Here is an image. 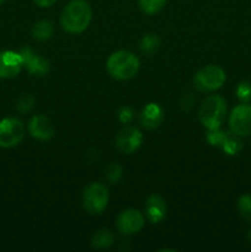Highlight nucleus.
<instances>
[{"label": "nucleus", "mask_w": 251, "mask_h": 252, "mask_svg": "<svg viewBox=\"0 0 251 252\" xmlns=\"http://www.w3.org/2000/svg\"><path fill=\"white\" fill-rule=\"evenodd\" d=\"M24 66L21 54L12 51L0 52V78H15Z\"/></svg>", "instance_id": "obj_11"}, {"label": "nucleus", "mask_w": 251, "mask_h": 252, "mask_svg": "<svg viewBox=\"0 0 251 252\" xmlns=\"http://www.w3.org/2000/svg\"><path fill=\"white\" fill-rule=\"evenodd\" d=\"M122 166L118 162H110L105 169V177L111 184H116L122 177Z\"/></svg>", "instance_id": "obj_20"}, {"label": "nucleus", "mask_w": 251, "mask_h": 252, "mask_svg": "<svg viewBox=\"0 0 251 252\" xmlns=\"http://www.w3.org/2000/svg\"><path fill=\"white\" fill-rule=\"evenodd\" d=\"M27 128H29V133L31 134V137H33L34 139L43 140V142L52 139L54 135L53 123L46 116H33L30 120Z\"/></svg>", "instance_id": "obj_12"}, {"label": "nucleus", "mask_w": 251, "mask_h": 252, "mask_svg": "<svg viewBox=\"0 0 251 252\" xmlns=\"http://www.w3.org/2000/svg\"><path fill=\"white\" fill-rule=\"evenodd\" d=\"M93 10L86 0H71L61 14V26L68 33H83L90 26Z\"/></svg>", "instance_id": "obj_1"}, {"label": "nucleus", "mask_w": 251, "mask_h": 252, "mask_svg": "<svg viewBox=\"0 0 251 252\" xmlns=\"http://www.w3.org/2000/svg\"><path fill=\"white\" fill-rule=\"evenodd\" d=\"M54 27L49 20H39L32 26V37L37 41H47L53 36Z\"/></svg>", "instance_id": "obj_15"}, {"label": "nucleus", "mask_w": 251, "mask_h": 252, "mask_svg": "<svg viewBox=\"0 0 251 252\" xmlns=\"http://www.w3.org/2000/svg\"><path fill=\"white\" fill-rule=\"evenodd\" d=\"M21 54L24 66L33 76H44L49 73V62L44 57L34 54L30 48L25 47L19 52Z\"/></svg>", "instance_id": "obj_10"}, {"label": "nucleus", "mask_w": 251, "mask_h": 252, "mask_svg": "<svg viewBox=\"0 0 251 252\" xmlns=\"http://www.w3.org/2000/svg\"><path fill=\"white\" fill-rule=\"evenodd\" d=\"M221 149L226 153L228 155H235L243 149V143H241L240 137L231 133H226L225 140H224Z\"/></svg>", "instance_id": "obj_16"}, {"label": "nucleus", "mask_w": 251, "mask_h": 252, "mask_svg": "<svg viewBox=\"0 0 251 252\" xmlns=\"http://www.w3.org/2000/svg\"><path fill=\"white\" fill-rule=\"evenodd\" d=\"M225 116L226 102L219 95H211L204 98L198 110L199 122L208 130L220 128Z\"/></svg>", "instance_id": "obj_3"}, {"label": "nucleus", "mask_w": 251, "mask_h": 252, "mask_svg": "<svg viewBox=\"0 0 251 252\" xmlns=\"http://www.w3.org/2000/svg\"><path fill=\"white\" fill-rule=\"evenodd\" d=\"M34 103V97L30 94H24L22 96H20L19 101H17V110L20 112H29L32 107H33Z\"/></svg>", "instance_id": "obj_24"}, {"label": "nucleus", "mask_w": 251, "mask_h": 252, "mask_svg": "<svg viewBox=\"0 0 251 252\" xmlns=\"http://www.w3.org/2000/svg\"><path fill=\"white\" fill-rule=\"evenodd\" d=\"M225 71L218 65H207L199 69L193 78L194 88L201 93H212L224 85Z\"/></svg>", "instance_id": "obj_5"}, {"label": "nucleus", "mask_w": 251, "mask_h": 252, "mask_svg": "<svg viewBox=\"0 0 251 252\" xmlns=\"http://www.w3.org/2000/svg\"><path fill=\"white\" fill-rule=\"evenodd\" d=\"M33 1L41 7H49V6H52V5H53L57 0H33Z\"/></svg>", "instance_id": "obj_27"}, {"label": "nucleus", "mask_w": 251, "mask_h": 252, "mask_svg": "<svg viewBox=\"0 0 251 252\" xmlns=\"http://www.w3.org/2000/svg\"><path fill=\"white\" fill-rule=\"evenodd\" d=\"M226 133L220 130V128H217V129H211L207 133V140L211 145L214 147H220L223 145L224 140H225Z\"/></svg>", "instance_id": "obj_22"}, {"label": "nucleus", "mask_w": 251, "mask_h": 252, "mask_svg": "<svg viewBox=\"0 0 251 252\" xmlns=\"http://www.w3.org/2000/svg\"><path fill=\"white\" fill-rule=\"evenodd\" d=\"M25 138V126L17 118L0 121V148H14Z\"/></svg>", "instance_id": "obj_6"}, {"label": "nucleus", "mask_w": 251, "mask_h": 252, "mask_svg": "<svg viewBox=\"0 0 251 252\" xmlns=\"http://www.w3.org/2000/svg\"><path fill=\"white\" fill-rule=\"evenodd\" d=\"M143 226H144V217L137 209H126L117 218V229L123 235L139 233Z\"/></svg>", "instance_id": "obj_9"}, {"label": "nucleus", "mask_w": 251, "mask_h": 252, "mask_svg": "<svg viewBox=\"0 0 251 252\" xmlns=\"http://www.w3.org/2000/svg\"><path fill=\"white\" fill-rule=\"evenodd\" d=\"M140 62L134 53L126 49L115 52L108 57L106 69L116 80H129L139 71Z\"/></svg>", "instance_id": "obj_2"}, {"label": "nucleus", "mask_w": 251, "mask_h": 252, "mask_svg": "<svg viewBox=\"0 0 251 252\" xmlns=\"http://www.w3.org/2000/svg\"><path fill=\"white\" fill-rule=\"evenodd\" d=\"M144 209L148 220L154 224L160 223L166 216V203L162 197L157 196V194H152L150 197H148Z\"/></svg>", "instance_id": "obj_13"}, {"label": "nucleus", "mask_w": 251, "mask_h": 252, "mask_svg": "<svg viewBox=\"0 0 251 252\" xmlns=\"http://www.w3.org/2000/svg\"><path fill=\"white\" fill-rule=\"evenodd\" d=\"M110 194L105 185L93 182L83 191V207L89 214H100L107 207Z\"/></svg>", "instance_id": "obj_4"}, {"label": "nucleus", "mask_w": 251, "mask_h": 252, "mask_svg": "<svg viewBox=\"0 0 251 252\" xmlns=\"http://www.w3.org/2000/svg\"><path fill=\"white\" fill-rule=\"evenodd\" d=\"M164 118L162 108L157 103H148L140 115V123L147 129H155L160 126Z\"/></svg>", "instance_id": "obj_14"}, {"label": "nucleus", "mask_w": 251, "mask_h": 252, "mask_svg": "<svg viewBox=\"0 0 251 252\" xmlns=\"http://www.w3.org/2000/svg\"><path fill=\"white\" fill-rule=\"evenodd\" d=\"M230 132L239 137L251 135V105L241 103L231 110L229 116Z\"/></svg>", "instance_id": "obj_7"}, {"label": "nucleus", "mask_w": 251, "mask_h": 252, "mask_svg": "<svg viewBox=\"0 0 251 252\" xmlns=\"http://www.w3.org/2000/svg\"><path fill=\"white\" fill-rule=\"evenodd\" d=\"M115 241V235L110 230H100L91 239V245L95 249L110 248Z\"/></svg>", "instance_id": "obj_17"}, {"label": "nucleus", "mask_w": 251, "mask_h": 252, "mask_svg": "<svg viewBox=\"0 0 251 252\" xmlns=\"http://www.w3.org/2000/svg\"><path fill=\"white\" fill-rule=\"evenodd\" d=\"M5 1H6V0H0V5H1L2 2H5Z\"/></svg>", "instance_id": "obj_29"}, {"label": "nucleus", "mask_w": 251, "mask_h": 252, "mask_svg": "<svg viewBox=\"0 0 251 252\" xmlns=\"http://www.w3.org/2000/svg\"><path fill=\"white\" fill-rule=\"evenodd\" d=\"M238 209L240 216L246 220L251 221V196L244 194L238 201Z\"/></svg>", "instance_id": "obj_21"}, {"label": "nucleus", "mask_w": 251, "mask_h": 252, "mask_svg": "<svg viewBox=\"0 0 251 252\" xmlns=\"http://www.w3.org/2000/svg\"><path fill=\"white\" fill-rule=\"evenodd\" d=\"M143 143V134L138 128L126 126L118 132L116 137V145L125 154H132L140 148Z\"/></svg>", "instance_id": "obj_8"}, {"label": "nucleus", "mask_w": 251, "mask_h": 252, "mask_svg": "<svg viewBox=\"0 0 251 252\" xmlns=\"http://www.w3.org/2000/svg\"><path fill=\"white\" fill-rule=\"evenodd\" d=\"M140 51L145 54H152L157 53V49L160 48V38L154 33L145 34L140 41Z\"/></svg>", "instance_id": "obj_18"}, {"label": "nucleus", "mask_w": 251, "mask_h": 252, "mask_svg": "<svg viewBox=\"0 0 251 252\" xmlns=\"http://www.w3.org/2000/svg\"><path fill=\"white\" fill-rule=\"evenodd\" d=\"M249 239H250V240H251V229H250V231H249Z\"/></svg>", "instance_id": "obj_28"}, {"label": "nucleus", "mask_w": 251, "mask_h": 252, "mask_svg": "<svg viewBox=\"0 0 251 252\" xmlns=\"http://www.w3.org/2000/svg\"><path fill=\"white\" fill-rule=\"evenodd\" d=\"M194 101H196V97H194L191 93L184 94V95L181 96V98H180V107H181V110L184 111L191 110Z\"/></svg>", "instance_id": "obj_26"}, {"label": "nucleus", "mask_w": 251, "mask_h": 252, "mask_svg": "<svg viewBox=\"0 0 251 252\" xmlns=\"http://www.w3.org/2000/svg\"><path fill=\"white\" fill-rule=\"evenodd\" d=\"M166 4V0H138L140 10L144 14L154 15L159 12Z\"/></svg>", "instance_id": "obj_19"}, {"label": "nucleus", "mask_w": 251, "mask_h": 252, "mask_svg": "<svg viewBox=\"0 0 251 252\" xmlns=\"http://www.w3.org/2000/svg\"><path fill=\"white\" fill-rule=\"evenodd\" d=\"M134 117V112H133L132 108L129 106H123L120 111H118V120L122 123H129L130 121Z\"/></svg>", "instance_id": "obj_25"}, {"label": "nucleus", "mask_w": 251, "mask_h": 252, "mask_svg": "<svg viewBox=\"0 0 251 252\" xmlns=\"http://www.w3.org/2000/svg\"><path fill=\"white\" fill-rule=\"evenodd\" d=\"M236 96L243 103H248L251 101V83L249 81H243L236 88Z\"/></svg>", "instance_id": "obj_23"}]
</instances>
